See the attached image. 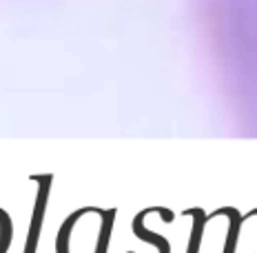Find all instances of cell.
I'll return each mask as SVG.
<instances>
[{"label": "cell", "mask_w": 257, "mask_h": 253, "mask_svg": "<svg viewBox=\"0 0 257 253\" xmlns=\"http://www.w3.org/2000/svg\"><path fill=\"white\" fill-rule=\"evenodd\" d=\"M208 45L239 76H257V0H195Z\"/></svg>", "instance_id": "6da1fadb"}, {"label": "cell", "mask_w": 257, "mask_h": 253, "mask_svg": "<svg viewBox=\"0 0 257 253\" xmlns=\"http://www.w3.org/2000/svg\"><path fill=\"white\" fill-rule=\"evenodd\" d=\"M31 180L38 182V193H36V207L34 215H31V224H29V233H27V244L25 253H38V242L42 233V222H45V213H47V204H49V193H51V182L53 176H31Z\"/></svg>", "instance_id": "7a4b0ae2"}, {"label": "cell", "mask_w": 257, "mask_h": 253, "mask_svg": "<svg viewBox=\"0 0 257 253\" xmlns=\"http://www.w3.org/2000/svg\"><path fill=\"white\" fill-rule=\"evenodd\" d=\"M151 213H153V207H149V209H144V211H140L136 218H133V233H136L138 240L151 242L155 249H158V253H171V242L164 238V235L153 233L151 229L144 227V218H147V215H151Z\"/></svg>", "instance_id": "3957f363"}, {"label": "cell", "mask_w": 257, "mask_h": 253, "mask_svg": "<svg viewBox=\"0 0 257 253\" xmlns=\"http://www.w3.org/2000/svg\"><path fill=\"white\" fill-rule=\"evenodd\" d=\"M182 215H186V218H193V229H191L189 249H186V253H200L202 238H204V229H206V224H208L206 213L202 211L200 207H193V209H186Z\"/></svg>", "instance_id": "277c9868"}, {"label": "cell", "mask_w": 257, "mask_h": 253, "mask_svg": "<svg viewBox=\"0 0 257 253\" xmlns=\"http://www.w3.org/2000/svg\"><path fill=\"white\" fill-rule=\"evenodd\" d=\"M224 215L228 218V233L226 242H224V253H235L237 251V240H239V231H242V215L235 207H222Z\"/></svg>", "instance_id": "5b68a950"}, {"label": "cell", "mask_w": 257, "mask_h": 253, "mask_svg": "<svg viewBox=\"0 0 257 253\" xmlns=\"http://www.w3.org/2000/svg\"><path fill=\"white\" fill-rule=\"evenodd\" d=\"M115 209L102 211V229H100V242H98V251L95 253H109V244H111V231H113V222H115Z\"/></svg>", "instance_id": "8992f818"}]
</instances>
